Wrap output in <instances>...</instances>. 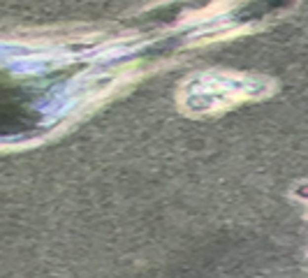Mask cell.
I'll return each mask as SVG.
<instances>
[]
</instances>
